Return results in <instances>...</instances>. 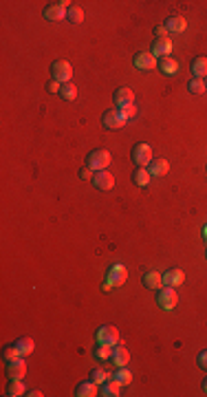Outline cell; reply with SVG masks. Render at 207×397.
I'll return each instance as SVG.
<instances>
[{
  "mask_svg": "<svg viewBox=\"0 0 207 397\" xmlns=\"http://www.w3.org/2000/svg\"><path fill=\"white\" fill-rule=\"evenodd\" d=\"M110 153H108L106 148H95L88 153L86 157V165L91 170H95V172H100V170H106L108 165H110Z\"/></svg>",
  "mask_w": 207,
  "mask_h": 397,
  "instance_id": "cell-1",
  "label": "cell"
},
{
  "mask_svg": "<svg viewBox=\"0 0 207 397\" xmlns=\"http://www.w3.org/2000/svg\"><path fill=\"white\" fill-rule=\"evenodd\" d=\"M130 157H133V163L137 165V168H145V165H150V161H152V146L145 144V141L135 144Z\"/></svg>",
  "mask_w": 207,
  "mask_h": 397,
  "instance_id": "cell-2",
  "label": "cell"
},
{
  "mask_svg": "<svg viewBox=\"0 0 207 397\" xmlns=\"http://www.w3.org/2000/svg\"><path fill=\"white\" fill-rule=\"evenodd\" d=\"M51 78L58 79L60 84L70 82V78H73V66H70L67 60H55V62L51 64Z\"/></svg>",
  "mask_w": 207,
  "mask_h": 397,
  "instance_id": "cell-3",
  "label": "cell"
},
{
  "mask_svg": "<svg viewBox=\"0 0 207 397\" xmlns=\"http://www.w3.org/2000/svg\"><path fill=\"white\" fill-rule=\"evenodd\" d=\"M95 340L100 344H110V347H117L121 344V338H119V331H117L112 324H104L95 331Z\"/></svg>",
  "mask_w": 207,
  "mask_h": 397,
  "instance_id": "cell-4",
  "label": "cell"
},
{
  "mask_svg": "<svg viewBox=\"0 0 207 397\" xmlns=\"http://www.w3.org/2000/svg\"><path fill=\"white\" fill-rule=\"evenodd\" d=\"M157 300H159V305H161V309H166V311H172L174 307L178 305V296H176V291H174V287H163V289H159Z\"/></svg>",
  "mask_w": 207,
  "mask_h": 397,
  "instance_id": "cell-5",
  "label": "cell"
},
{
  "mask_svg": "<svg viewBox=\"0 0 207 397\" xmlns=\"http://www.w3.org/2000/svg\"><path fill=\"white\" fill-rule=\"evenodd\" d=\"M102 124H104V128H108V130H119L126 126V119L121 117L119 111H106L102 115Z\"/></svg>",
  "mask_w": 207,
  "mask_h": 397,
  "instance_id": "cell-6",
  "label": "cell"
},
{
  "mask_svg": "<svg viewBox=\"0 0 207 397\" xmlns=\"http://www.w3.org/2000/svg\"><path fill=\"white\" fill-rule=\"evenodd\" d=\"M126 278H128V269H126L124 265H112L106 274V280L110 282L112 287H121L126 282Z\"/></svg>",
  "mask_w": 207,
  "mask_h": 397,
  "instance_id": "cell-7",
  "label": "cell"
},
{
  "mask_svg": "<svg viewBox=\"0 0 207 397\" xmlns=\"http://www.w3.org/2000/svg\"><path fill=\"white\" fill-rule=\"evenodd\" d=\"M93 186L97 188V190H110L112 186H115V177H112L108 170H100V172H95V177L91 179Z\"/></svg>",
  "mask_w": 207,
  "mask_h": 397,
  "instance_id": "cell-8",
  "label": "cell"
},
{
  "mask_svg": "<svg viewBox=\"0 0 207 397\" xmlns=\"http://www.w3.org/2000/svg\"><path fill=\"white\" fill-rule=\"evenodd\" d=\"M7 375L9 380H22L27 375V364L25 360H13V362H7Z\"/></svg>",
  "mask_w": 207,
  "mask_h": 397,
  "instance_id": "cell-9",
  "label": "cell"
},
{
  "mask_svg": "<svg viewBox=\"0 0 207 397\" xmlns=\"http://www.w3.org/2000/svg\"><path fill=\"white\" fill-rule=\"evenodd\" d=\"M163 285L166 287H178V285H183V280H185V274H183V269H168L166 274H163Z\"/></svg>",
  "mask_w": 207,
  "mask_h": 397,
  "instance_id": "cell-10",
  "label": "cell"
},
{
  "mask_svg": "<svg viewBox=\"0 0 207 397\" xmlns=\"http://www.w3.org/2000/svg\"><path fill=\"white\" fill-rule=\"evenodd\" d=\"M172 53V40L163 38V40H154L152 42V55L154 58H168Z\"/></svg>",
  "mask_w": 207,
  "mask_h": 397,
  "instance_id": "cell-11",
  "label": "cell"
},
{
  "mask_svg": "<svg viewBox=\"0 0 207 397\" xmlns=\"http://www.w3.org/2000/svg\"><path fill=\"white\" fill-rule=\"evenodd\" d=\"M112 99H115V104L119 108L124 106H130V104H135V93L130 91V88H117L115 95H112Z\"/></svg>",
  "mask_w": 207,
  "mask_h": 397,
  "instance_id": "cell-12",
  "label": "cell"
},
{
  "mask_svg": "<svg viewBox=\"0 0 207 397\" xmlns=\"http://www.w3.org/2000/svg\"><path fill=\"white\" fill-rule=\"evenodd\" d=\"M159 62H157V58H154L152 53H139V55H135V66H137L139 71H150V69H154Z\"/></svg>",
  "mask_w": 207,
  "mask_h": 397,
  "instance_id": "cell-13",
  "label": "cell"
},
{
  "mask_svg": "<svg viewBox=\"0 0 207 397\" xmlns=\"http://www.w3.org/2000/svg\"><path fill=\"white\" fill-rule=\"evenodd\" d=\"M112 362H115V366H126V364L130 362V353L126 347H121V344H117L115 349H112Z\"/></svg>",
  "mask_w": 207,
  "mask_h": 397,
  "instance_id": "cell-14",
  "label": "cell"
},
{
  "mask_svg": "<svg viewBox=\"0 0 207 397\" xmlns=\"http://www.w3.org/2000/svg\"><path fill=\"white\" fill-rule=\"evenodd\" d=\"M192 75L199 79H205L207 78V58L205 55H199V58H194V62H192Z\"/></svg>",
  "mask_w": 207,
  "mask_h": 397,
  "instance_id": "cell-15",
  "label": "cell"
},
{
  "mask_svg": "<svg viewBox=\"0 0 207 397\" xmlns=\"http://www.w3.org/2000/svg\"><path fill=\"white\" fill-rule=\"evenodd\" d=\"M75 395H77V397H95L97 395V384L93 380L79 382L77 389H75Z\"/></svg>",
  "mask_w": 207,
  "mask_h": 397,
  "instance_id": "cell-16",
  "label": "cell"
},
{
  "mask_svg": "<svg viewBox=\"0 0 207 397\" xmlns=\"http://www.w3.org/2000/svg\"><path fill=\"white\" fill-rule=\"evenodd\" d=\"M168 170H170V163H168L166 159H154V161H150V165H148V172L152 174V177H163V174H168Z\"/></svg>",
  "mask_w": 207,
  "mask_h": 397,
  "instance_id": "cell-17",
  "label": "cell"
},
{
  "mask_svg": "<svg viewBox=\"0 0 207 397\" xmlns=\"http://www.w3.org/2000/svg\"><path fill=\"white\" fill-rule=\"evenodd\" d=\"M161 282H163V278H161V274L159 272H145L143 274V287L145 289H159L161 287Z\"/></svg>",
  "mask_w": 207,
  "mask_h": 397,
  "instance_id": "cell-18",
  "label": "cell"
},
{
  "mask_svg": "<svg viewBox=\"0 0 207 397\" xmlns=\"http://www.w3.org/2000/svg\"><path fill=\"white\" fill-rule=\"evenodd\" d=\"M44 18L51 22H58V20H64L67 18V9L58 7V4H49V7L44 9Z\"/></svg>",
  "mask_w": 207,
  "mask_h": 397,
  "instance_id": "cell-19",
  "label": "cell"
},
{
  "mask_svg": "<svg viewBox=\"0 0 207 397\" xmlns=\"http://www.w3.org/2000/svg\"><path fill=\"white\" fill-rule=\"evenodd\" d=\"M185 27H187V22H185V18L183 16H172V18H168L166 20V29L172 31V33H183L185 31Z\"/></svg>",
  "mask_w": 207,
  "mask_h": 397,
  "instance_id": "cell-20",
  "label": "cell"
},
{
  "mask_svg": "<svg viewBox=\"0 0 207 397\" xmlns=\"http://www.w3.org/2000/svg\"><path fill=\"white\" fill-rule=\"evenodd\" d=\"M93 357H95L97 362H106L112 357V347L110 344H100L97 342V347L93 349Z\"/></svg>",
  "mask_w": 207,
  "mask_h": 397,
  "instance_id": "cell-21",
  "label": "cell"
},
{
  "mask_svg": "<svg viewBox=\"0 0 207 397\" xmlns=\"http://www.w3.org/2000/svg\"><path fill=\"white\" fill-rule=\"evenodd\" d=\"M119 391H121V384L115 380V377H112V380H106L102 384V395H106V397H117Z\"/></svg>",
  "mask_w": 207,
  "mask_h": 397,
  "instance_id": "cell-22",
  "label": "cell"
},
{
  "mask_svg": "<svg viewBox=\"0 0 207 397\" xmlns=\"http://www.w3.org/2000/svg\"><path fill=\"white\" fill-rule=\"evenodd\" d=\"M157 66H159V69H161L166 75H174V73L178 71V62H176L174 58H170V55H168V58H161V60H159Z\"/></svg>",
  "mask_w": 207,
  "mask_h": 397,
  "instance_id": "cell-23",
  "label": "cell"
},
{
  "mask_svg": "<svg viewBox=\"0 0 207 397\" xmlns=\"http://www.w3.org/2000/svg\"><path fill=\"white\" fill-rule=\"evenodd\" d=\"M150 179H152V174H150L145 168H135V172H133V181L137 183L139 188H145V186H148Z\"/></svg>",
  "mask_w": 207,
  "mask_h": 397,
  "instance_id": "cell-24",
  "label": "cell"
},
{
  "mask_svg": "<svg viewBox=\"0 0 207 397\" xmlns=\"http://www.w3.org/2000/svg\"><path fill=\"white\" fill-rule=\"evenodd\" d=\"M16 347H18V351H20L22 356H31V353H34V349H35V342L31 338H18L16 340Z\"/></svg>",
  "mask_w": 207,
  "mask_h": 397,
  "instance_id": "cell-25",
  "label": "cell"
},
{
  "mask_svg": "<svg viewBox=\"0 0 207 397\" xmlns=\"http://www.w3.org/2000/svg\"><path fill=\"white\" fill-rule=\"evenodd\" d=\"M60 97L67 99V102H73V99L77 97V86H75L73 82L62 84V88H60Z\"/></svg>",
  "mask_w": 207,
  "mask_h": 397,
  "instance_id": "cell-26",
  "label": "cell"
},
{
  "mask_svg": "<svg viewBox=\"0 0 207 397\" xmlns=\"http://www.w3.org/2000/svg\"><path fill=\"white\" fill-rule=\"evenodd\" d=\"M67 20L70 22V25H79V22L84 20V11L77 7V4H73V7L67 9Z\"/></svg>",
  "mask_w": 207,
  "mask_h": 397,
  "instance_id": "cell-27",
  "label": "cell"
},
{
  "mask_svg": "<svg viewBox=\"0 0 207 397\" xmlns=\"http://www.w3.org/2000/svg\"><path fill=\"white\" fill-rule=\"evenodd\" d=\"M112 377H115L121 386H126V384H130V382H133V373H130L126 366H117V373Z\"/></svg>",
  "mask_w": 207,
  "mask_h": 397,
  "instance_id": "cell-28",
  "label": "cell"
},
{
  "mask_svg": "<svg viewBox=\"0 0 207 397\" xmlns=\"http://www.w3.org/2000/svg\"><path fill=\"white\" fill-rule=\"evenodd\" d=\"M27 389L22 384V380H11V384L7 386V395L9 397H18V395H25Z\"/></svg>",
  "mask_w": 207,
  "mask_h": 397,
  "instance_id": "cell-29",
  "label": "cell"
},
{
  "mask_svg": "<svg viewBox=\"0 0 207 397\" xmlns=\"http://www.w3.org/2000/svg\"><path fill=\"white\" fill-rule=\"evenodd\" d=\"M2 357H4L7 362H13V360H20L22 353L18 351L16 344H9V347H4V349H2Z\"/></svg>",
  "mask_w": 207,
  "mask_h": 397,
  "instance_id": "cell-30",
  "label": "cell"
},
{
  "mask_svg": "<svg viewBox=\"0 0 207 397\" xmlns=\"http://www.w3.org/2000/svg\"><path fill=\"white\" fill-rule=\"evenodd\" d=\"M187 91L194 93V95H201V93H205V91H207V88H205V79H199V78L190 79V84H187Z\"/></svg>",
  "mask_w": 207,
  "mask_h": 397,
  "instance_id": "cell-31",
  "label": "cell"
},
{
  "mask_svg": "<svg viewBox=\"0 0 207 397\" xmlns=\"http://www.w3.org/2000/svg\"><path fill=\"white\" fill-rule=\"evenodd\" d=\"M91 380L95 382V384H104V382L108 380V373L104 371V368H93V371H91Z\"/></svg>",
  "mask_w": 207,
  "mask_h": 397,
  "instance_id": "cell-32",
  "label": "cell"
},
{
  "mask_svg": "<svg viewBox=\"0 0 207 397\" xmlns=\"http://www.w3.org/2000/svg\"><path fill=\"white\" fill-rule=\"evenodd\" d=\"M119 113H121V117H124V119L128 121L130 117H135V115H137V108H135V104H130V106H124V108H119Z\"/></svg>",
  "mask_w": 207,
  "mask_h": 397,
  "instance_id": "cell-33",
  "label": "cell"
},
{
  "mask_svg": "<svg viewBox=\"0 0 207 397\" xmlns=\"http://www.w3.org/2000/svg\"><path fill=\"white\" fill-rule=\"evenodd\" d=\"M60 88H62V84H60L58 79L51 78L49 82H46V91H49V93H58V95H60Z\"/></svg>",
  "mask_w": 207,
  "mask_h": 397,
  "instance_id": "cell-34",
  "label": "cell"
},
{
  "mask_svg": "<svg viewBox=\"0 0 207 397\" xmlns=\"http://www.w3.org/2000/svg\"><path fill=\"white\" fill-rule=\"evenodd\" d=\"M79 177H82V179H93V177H95V170H91L88 165H84V168L79 170Z\"/></svg>",
  "mask_w": 207,
  "mask_h": 397,
  "instance_id": "cell-35",
  "label": "cell"
},
{
  "mask_svg": "<svg viewBox=\"0 0 207 397\" xmlns=\"http://www.w3.org/2000/svg\"><path fill=\"white\" fill-rule=\"evenodd\" d=\"M154 36H157V40H163V38H168L166 25H163V27H154Z\"/></svg>",
  "mask_w": 207,
  "mask_h": 397,
  "instance_id": "cell-36",
  "label": "cell"
},
{
  "mask_svg": "<svg viewBox=\"0 0 207 397\" xmlns=\"http://www.w3.org/2000/svg\"><path fill=\"white\" fill-rule=\"evenodd\" d=\"M199 366L203 368V371H207V351H201L199 353Z\"/></svg>",
  "mask_w": 207,
  "mask_h": 397,
  "instance_id": "cell-37",
  "label": "cell"
},
{
  "mask_svg": "<svg viewBox=\"0 0 207 397\" xmlns=\"http://www.w3.org/2000/svg\"><path fill=\"white\" fill-rule=\"evenodd\" d=\"M25 395H29V397H42V391L34 389V391H29V393H25Z\"/></svg>",
  "mask_w": 207,
  "mask_h": 397,
  "instance_id": "cell-38",
  "label": "cell"
},
{
  "mask_svg": "<svg viewBox=\"0 0 207 397\" xmlns=\"http://www.w3.org/2000/svg\"><path fill=\"white\" fill-rule=\"evenodd\" d=\"M102 289H104V291H110V289H112V285H110V282H108V280H104Z\"/></svg>",
  "mask_w": 207,
  "mask_h": 397,
  "instance_id": "cell-39",
  "label": "cell"
},
{
  "mask_svg": "<svg viewBox=\"0 0 207 397\" xmlns=\"http://www.w3.org/2000/svg\"><path fill=\"white\" fill-rule=\"evenodd\" d=\"M203 238H205V243H207V225L203 228Z\"/></svg>",
  "mask_w": 207,
  "mask_h": 397,
  "instance_id": "cell-40",
  "label": "cell"
},
{
  "mask_svg": "<svg viewBox=\"0 0 207 397\" xmlns=\"http://www.w3.org/2000/svg\"><path fill=\"white\" fill-rule=\"evenodd\" d=\"M203 391H205V393H207V377H205V380H203Z\"/></svg>",
  "mask_w": 207,
  "mask_h": 397,
  "instance_id": "cell-41",
  "label": "cell"
},
{
  "mask_svg": "<svg viewBox=\"0 0 207 397\" xmlns=\"http://www.w3.org/2000/svg\"><path fill=\"white\" fill-rule=\"evenodd\" d=\"M205 88H207V78H205Z\"/></svg>",
  "mask_w": 207,
  "mask_h": 397,
  "instance_id": "cell-42",
  "label": "cell"
},
{
  "mask_svg": "<svg viewBox=\"0 0 207 397\" xmlns=\"http://www.w3.org/2000/svg\"><path fill=\"white\" fill-rule=\"evenodd\" d=\"M205 258H207V252H205Z\"/></svg>",
  "mask_w": 207,
  "mask_h": 397,
  "instance_id": "cell-43",
  "label": "cell"
}]
</instances>
